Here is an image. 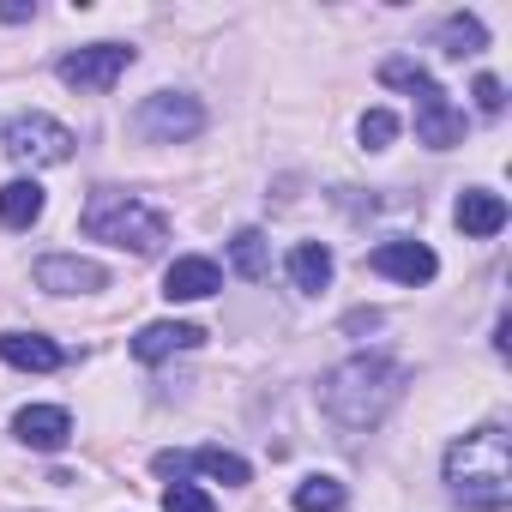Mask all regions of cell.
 <instances>
[{
  "instance_id": "1",
  "label": "cell",
  "mask_w": 512,
  "mask_h": 512,
  "mask_svg": "<svg viewBox=\"0 0 512 512\" xmlns=\"http://www.w3.org/2000/svg\"><path fill=\"white\" fill-rule=\"evenodd\" d=\"M320 398H326V416H332L338 428L362 434V428L386 422V410L404 398V362H398V356H380V350L350 356L344 368L326 374V392H320Z\"/></svg>"
},
{
  "instance_id": "2",
  "label": "cell",
  "mask_w": 512,
  "mask_h": 512,
  "mask_svg": "<svg viewBox=\"0 0 512 512\" xmlns=\"http://www.w3.org/2000/svg\"><path fill=\"white\" fill-rule=\"evenodd\" d=\"M446 482L464 506L476 512H500L512 500V446L500 428H476L464 440L446 446Z\"/></svg>"
},
{
  "instance_id": "3",
  "label": "cell",
  "mask_w": 512,
  "mask_h": 512,
  "mask_svg": "<svg viewBox=\"0 0 512 512\" xmlns=\"http://www.w3.org/2000/svg\"><path fill=\"white\" fill-rule=\"evenodd\" d=\"M85 235L109 241V247H133V253H157L169 241V217L151 211L139 193H121V187H97L85 199Z\"/></svg>"
},
{
  "instance_id": "4",
  "label": "cell",
  "mask_w": 512,
  "mask_h": 512,
  "mask_svg": "<svg viewBox=\"0 0 512 512\" xmlns=\"http://www.w3.org/2000/svg\"><path fill=\"white\" fill-rule=\"evenodd\" d=\"M0 145H7V157H13V163H31V169H43V163H67L79 139H73V133L55 121V115L31 109V115H13L7 127H0Z\"/></svg>"
},
{
  "instance_id": "5",
  "label": "cell",
  "mask_w": 512,
  "mask_h": 512,
  "mask_svg": "<svg viewBox=\"0 0 512 512\" xmlns=\"http://www.w3.org/2000/svg\"><path fill=\"white\" fill-rule=\"evenodd\" d=\"M127 67H133V49H127V43H91V49H73V55L55 61L61 85L79 91V97H103V91H115V79H121Z\"/></svg>"
},
{
  "instance_id": "6",
  "label": "cell",
  "mask_w": 512,
  "mask_h": 512,
  "mask_svg": "<svg viewBox=\"0 0 512 512\" xmlns=\"http://www.w3.org/2000/svg\"><path fill=\"white\" fill-rule=\"evenodd\" d=\"M133 127H139L151 145H175V139H193V133L205 127V109H199V97L157 91V97H145V103H139Z\"/></svg>"
},
{
  "instance_id": "7",
  "label": "cell",
  "mask_w": 512,
  "mask_h": 512,
  "mask_svg": "<svg viewBox=\"0 0 512 512\" xmlns=\"http://www.w3.org/2000/svg\"><path fill=\"white\" fill-rule=\"evenodd\" d=\"M410 97H416V139H422L428 151H452V145L464 139V115L452 109V97H446L434 79H422Z\"/></svg>"
},
{
  "instance_id": "8",
  "label": "cell",
  "mask_w": 512,
  "mask_h": 512,
  "mask_svg": "<svg viewBox=\"0 0 512 512\" xmlns=\"http://www.w3.org/2000/svg\"><path fill=\"white\" fill-rule=\"evenodd\" d=\"M103 284H109V272L97 260H79V253H49V260H37V290H49V296H91Z\"/></svg>"
},
{
  "instance_id": "9",
  "label": "cell",
  "mask_w": 512,
  "mask_h": 512,
  "mask_svg": "<svg viewBox=\"0 0 512 512\" xmlns=\"http://www.w3.org/2000/svg\"><path fill=\"white\" fill-rule=\"evenodd\" d=\"M368 266L380 272V278H398V284H428L434 272H440V260H434V247H422V241H380L374 253H368Z\"/></svg>"
},
{
  "instance_id": "10",
  "label": "cell",
  "mask_w": 512,
  "mask_h": 512,
  "mask_svg": "<svg viewBox=\"0 0 512 512\" xmlns=\"http://www.w3.org/2000/svg\"><path fill=\"white\" fill-rule=\"evenodd\" d=\"M217 290H223V272H217V260H205V253H187V260H175L163 272V296L169 302H205Z\"/></svg>"
},
{
  "instance_id": "11",
  "label": "cell",
  "mask_w": 512,
  "mask_h": 512,
  "mask_svg": "<svg viewBox=\"0 0 512 512\" xmlns=\"http://www.w3.org/2000/svg\"><path fill=\"white\" fill-rule=\"evenodd\" d=\"M13 434H19L31 452H61V446L73 440V416L55 410V404H31V410L13 416Z\"/></svg>"
},
{
  "instance_id": "12",
  "label": "cell",
  "mask_w": 512,
  "mask_h": 512,
  "mask_svg": "<svg viewBox=\"0 0 512 512\" xmlns=\"http://www.w3.org/2000/svg\"><path fill=\"white\" fill-rule=\"evenodd\" d=\"M452 217H458V229H464V235L488 241V235H500V229H506V199H500V193H488V187H464Z\"/></svg>"
},
{
  "instance_id": "13",
  "label": "cell",
  "mask_w": 512,
  "mask_h": 512,
  "mask_svg": "<svg viewBox=\"0 0 512 512\" xmlns=\"http://www.w3.org/2000/svg\"><path fill=\"white\" fill-rule=\"evenodd\" d=\"M199 344H205L199 326H187V320H157V326H145V332L133 338V356H139V362H163V356L199 350Z\"/></svg>"
},
{
  "instance_id": "14",
  "label": "cell",
  "mask_w": 512,
  "mask_h": 512,
  "mask_svg": "<svg viewBox=\"0 0 512 512\" xmlns=\"http://www.w3.org/2000/svg\"><path fill=\"white\" fill-rule=\"evenodd\" d=\"M0 362L31 368V374H49V368H61L67 356H61V344H49V338H37V332H7V338H0Z\"/></svg>"
},
{
  "instance_id": "15",
  "label": "cell",
  "mask_w": 512,
  "mask_h": 512,
  "mask_svg": "<svg viewBox=\"0 0 512 512\" xmlns=\"http://www.w3.org/2000/svg\"><path fill=\"white\" fill-rule=\"evenodd\" d=\"M290 284L308 290V296L332 284V247H326V241H296V247H290Z\"/></svg>"
},
{
  "instance_id": "16",
  "label": "cell",
  "mask_w": 512,
  "mask_h": 512,
  "mask_svg": "<svg viewBox=\"0 0 512 512\" xmlns=\"http://www.w3.org/2000/svg\"><path fill=\"white\" fill-rule=\"evenodd\" d=\"M43 205H49V193L37 181H7V187H0V223H7V229H31L43 217Z\"/></svg>"
},
{
  "instance_id": "17",
  "label": "cell",
  "mask_w": 512,
  "mask_h": 512,
  "mask_svg": "<svg viewBox=\"0 0 512 512\" xmlns=\"http://www.w3.org/2000/svg\"><path fill=\"white\" fill-rule=\"evenodd\" d=\"M229 266H235L247 284H260V278L272 272V247H266V235H260V229H241V235L229 241Z\"/></svg>"
},
{
  "instance_id": "18",
  "label": "cell",
  "mask_w": 512,
  "mask_h": 512,
  "mask_svg": "<svg viewBox=\"0 0 512 512\" xmlns=\"http://www.w3.org/2000/svg\"><path fill=\"white\" fill-rule=\"evenodd\" d=\"M440 43H446V55H476V49L488 43V31H482L476 13H452V19L440 25Z\"/></svg>"
},
{
  "instance_id": "19",
  "label": "cell",
  "mask_w": 512,
  "mask_h": 512,
  "mask_svg": "<svg viewBox=\"0 0 512 512\" xmlns=\"http://www.w3.org/2000/svg\"><path fill=\"white\" fill-rule=\"evenodd\" d=\"M193 470H205V476H217V482H229V488H241L253 470H247V458H235V452H223V446H199L193 452Z\"/></svg>"
},
{
  "instance_id": "20",
  "label": "cell",
  "mask_w": 512,
  "mask_h": 512,
  "mask_svg": "<svg viewBox=\"0 0 512 512\" xmlns=\"http://www.w3.org/2000/svg\"><path fill=\"white\" fill-rule=\"evenodd\" d=\"M344 506V482L338 476H308L296 488V512H338Z\"/></svg>"
},
{
  "instance_id": "21",
  "label": "cell",
  "mask_w": 512,
  "mask_h": 512,
  "mask_svg": "<svg viewBox=\"0 0 512 512\" xmlns=\"http://www.w3.org/2000/svg\"><path fill=\"white\" fill-rule=\"evenodd\" d=\"M356 133H362V145H368V151H386V145L398 139V115H392V109H368Z\"/></svg>"
},
{
  "instance_id": "22",
  "label": "cell",
  "mask_w": 512,
  "mask_h": 512,
  "mask_svg": "<svg viewBox=\"0 0 512 512\" xmlns=\"http://www.w3.org/2000/svg\"><path fill=\"white\" fill-rule=\"evenodd\" d=\"M163 512H217V506H211V494H205V488H193V482H169Z\"/></svg>"
},
{
  "instance_id": "23",
  "label": "cell",
  "mask_w": 512,
  "mask_h": 512,
  "mask_svg": "<svg viewBox=\"0 0 512 512\" xmlns=\"http://www.w3.org/2000/svg\"><path fill=\"white\" fill-rule=\"evenodd\" d=\"M470 97H476V109H482V115H500V109H506V91H500V79H494V73H482Z\"/></svg>"
},
{
  "instance_id": "24",
  "label": "cell",
  "mask_w": 512,
  "mask_h": 512,
  "mask_svg": "<svg viewBox=\"0 0 512 512\" xmlns=\"http://www.w3.org/2000/svg\"><path fill=\"white\" fill-rule=\"evenodd\" d=\"M151 470H157V476H169V482H181V476L193 470V452H157V458H151Z\"/></svg>"
},
{
  "instance_id": "25",
  "label": "cell",
  "mask_w": 512,
  "mask_h": 512,
  "mask_svg": "<svg viewBox=\"0 0 512 512\" xmlns=\"http://www.w3.org/2000/svg\"><path fill=\"white\" fill-rule=\"evenodd\" d=\"M0 19H7V25H25L31 7H25V0H0Z\"/></svg>"
}]
</instances>
